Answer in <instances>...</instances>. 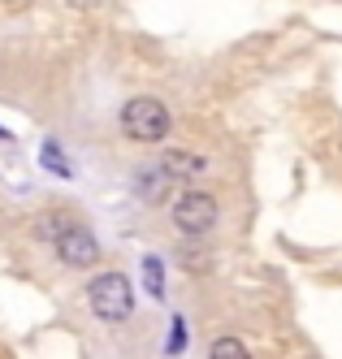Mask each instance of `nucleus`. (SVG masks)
<instances>
[{"label":"nucleus","mask_w":342,"mask_h":359,"mask_svg":"<svg viewBox=\"0 0 342 359\" xmlns=\"http://www.w3.org/2000/svg\"><path fill=\"white\" fill-rule=\"evenodd\" d=\"M143 290H147V299L165 303V260L161 255H143Z\"/></svg>","instance_id":"7"},{"label":"nucleus","mask_w":342,"mask_h":359,"mask_svg":"<svg viewBox=\"0 0 342 359\" xmlns=\"http://www.w3.org/2000/svg\"><path fill=\"white\" fill-rule=\"evenodd\" d=\"M87 307L91 316L104 320V325H117V320H130V312H135V286H130V277L117 273V269H104L87 281Z\"/></svg>","instance_id":"1"},{"label":"nucleus","mask_w":342,"mask_h":359,"mask_svg":"<svg viewBox=\"0 0 342 359\" xmlns=\"http://www.w3.org/2000/svg\"><path fill=\"white\" fill-rule=\"evenodd\" d=\"M169 333H173V338L165 342V351H169V355H178L182 346H187V338H182V320H173V329H169Z\"/></svg>","instance_id":"10"},{"label":"nucleus","mask_w":342,"mask_h":359,"mask_svg":"<svg viewBox=\"0 0 342 359\" xmlns=\"http://www.w3.org/2000/svg\"><path fill=\"white\" fill-rule=\"evenodd\" d=\"M173 130V117L156 95H135L121 104V135L135 143H161Z\"/></svg>","instance_id":"2"},{"label":"nucleus","mask_w":342,"mask_h":359,"mask_svg":"<svg viewBox=\"0 0 342 359\" xmlns=\"http://www.w3.org/2000/svg\"><path fill=\"white\" fill-rule=\"evenodd\" d=\"M217 195L213 191H199V187H191V191H182L178 199H173V208H169V217H173V225L182 229L187 238H199V234H208V229L217 225Z\"/></svg>","instance_id":"3"},{"label":"nucleus","mask_w":342,"mask_h":359,"mask_svg":"<svg viewBox=\"0 0 342 359\" xmlns=\"http://www.w3.org/2000/svg\"><path fill=\"white\" fill-rule=\"evenodd\" d=\"M44 165L57 173V177H70V173H74V169L61 161V147H57V143H44Z\"/></svg>","instance_id":"9"},{"label":"nucleus","mask_w":342,"mask_h":359,"mask_svg":"<svg viewBox=\"0 0 342 359\" xmlns=\"http://www.w3.org/2000/svg\"><path fill=\"white\" fill-rule=\"evenodd\" d=\"M169 187H173V177H169V173L161 169V161H156V165H152V169H147V173L139 177V195H143L147 203H161Z\"/></svg>","instance_id":"6"},{"label":"nucleus","mask_w":342,"mask_h":359,"mask_svg":"<svg viewBox=\"0 0 342 359\" xmlns=\"http://www.w3.org/2000/svg\"><path fill=\"white\" fill-rule=\"evenodd\" d=\"M208 359H251V351L243 346V338H230V333H225V338H217V342H213Z\"/></svg>","instance_id":"8"},{"label":"nucleus","mask_w":342,"mask_h":359,"mask_svg":"<svg viewBox=\"0 0 342 359\" xmlns=\"http://www.w3.org/2000/svg\"><path fill=\"white\" fill-rule=\"evenodd\" d=\"M52 251H57V260L70 264V269H96L100 264V243L87 225H74L65 221L61 225V234L52 238Z\"/></svg>","instance_id":"4"},{"label":"nucleus","mask_w":342,"mask_h":359,"mask_svg":"<svg viewBox=\"0 0 342 359\" xmlns=\"http://www.w3.org/2000/svg\"><path fill=\"white\" fill-rule=\"evenodd\" d=\"M161 169L173 177V182H199V177L208 173V156H199V151H165L161 156Z\"/></svg>","instance_id":"5"}]
</instances>
